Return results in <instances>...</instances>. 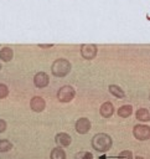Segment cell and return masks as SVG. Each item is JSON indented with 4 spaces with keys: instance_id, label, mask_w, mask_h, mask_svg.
Returning <instances> with one entry per match:
<instances>
[{
    "instance_id": "1",
    "label": "cell",
    "mask_w": 150,
    "mask_h": 159,
    "mask_svg": "<svg viewBox=\"0 0 150 159\" xmlns=\"http://www.w3.org/2000/svg\"><path fill=\"white\" fill-rule=\"evenodd\" d=\"M113 144L112 138L105 133H97L92 138V147L97 152H107Z\"/></svg>"
},
{
    "instance_id": "2",
    "label": "cell",
    "mask_w": 150,
    "mask_h": 159,
    "mask_svg": "<svg viewBox=\"0 0 150 159\" xmlns=\"http://www.w3.org/2000/svg\"><path fill=\"white\" fill-rule=\"evenodd\" d=\"M72 70L71 62L66 58H57L51 66V72L56 77H64L67 76Z\"/></svg>"
},
{
    "instance_id": "3",
    "label": "cell",
    "mask_w": 150,
    "mask_h": 159,
    "mask_svg": "<svg viewBox=\"0 0 150 159\" xmlns=\"http://www.w3.org/2000/svg\"><path fill=\"white\" fill-rule=\"evenodd\" d=\"M74 96H76L74 88H73L72 86H68V84L62 86V87L58 89V92H57V99H58L60 102H63V103L71 102V101L74 98Z\"/></svg>"
},
{
    "instance_id": "4",
    "label": "cell",
    "mask_w": 150,
    "mask_h": 159,
    "mask_svg": "<svg viewBox=\"0 0 150 159\" xmlns=\"http://www.w3.org/2000/svg\"><path fill=\"white\" fill-rule=\"evenodd\" d=\"M133 134L138 140L150 139V127L145 124H136L133 129Z\"/></svg>"
},
{
    "instance_id": "5",
    "label": "cell",
    "mask_w": 150,
    "mask_h": 159,
    "mask_svg": "<svg viewBox=\"0 0 150 159\" xmlns=\"http://www.w3.org/2000/svg\"><path fill=\"white\" fill-rule=\"evenodd\" d=\"M81 55L84 60H93L97 55V46L93 43H84L81 46Z\"/></svg>"
},
{
    "instance_id": "6",
    "label": "cell",
    "mask_w": 150,
    "mask_h": 159,
    "mask_svg": "<svg viewBox=\"0 0 150 159\" xmlns=\"http://www.w3.org/2000/svg\"><path fill=\"white\" fill-rule=\"evenodd\" d=\"M50 83V77L46 72H37L33 76V84L37 88H43Z\"/></svg>"
},
{
    "instance_id": "7",
    "label": "cell",
    "mask_w": 150,
    "mask_h": 159,
    "mask_svg": "<svg viewBox=\"0 0 150 159\" xmlns=\"http://www.w3.org/2000/svg\"><path fill=\"white\" fill-rule=\"evenodd\" d=\"M30 107H31V109H32L33 112L40 113V112H42V111L45 109L46 102H45V99H43L42 97L35 96V97H32L31 101H30Z\"/></svg>"
},
{
    "instance_id": "8",
    "label": "cell",
    "mask_w": 150,
    "mask_h": 159,
    "mask_svg": "<svg viewBox=\"0 0 150 159\" xmlns=\"http://www.w3.org/2000/svg\"><path fill=\"white\" fill-rule=\"evenodd\" d=\"M90 129V120L88 118H79L76 122V130L79 134H86Z\"/></svg>"
},
{
    "instance_id": "9",
    "label": "cell",
    "mask_w": 150,
    "mask_h": 159,
    "mask_svg": "<svg viewBox=\"0 0 150 159\" xmlns=\"http://www.w3.org/2000/svg\"><path fill=\"white\" fill-rule=\"evenodd\" d=\"M55 142L62 148V147H68L69 144H71V142H72V138H71V135L69 134H67V133H58L56 137H55Z\"/></svg>"
},
{
    "instance_id": "10",
    "label": "cell",
    "mask_w": 150,
    "mask_h": 159,
    "mask_svg": "<svg viewBox=\"0 0 150 159\" xmlns=\"http://www.w3.org/2000/svg\"><path fill=\"white\" fill-rule=\"evenodd\" d=\"M99 112H100V116H102V117L109 118V117L113 114V112H114V107H113V104H112L110 102H104V103L100 106Z\"/></svg>"
},
{
    "instance_id": "11",
    "label": "cell",
    "mask_w": 150,
    "mask_h": 159,
    "mask_svg": "<svg viewBox=\"0 0 150 159\" xmlns=\"http://www.w3.org/2000/svg\"><path fill=\"white\" fill-rule=\"evenodd\" d=\"M12 57H14V51H12V48H10V47H2V48L0 50V60H1V61L9 62V61L12 60Z\"/></svg>"
},
{
    "instance_id": "12",
    "label": "cell",
    "mask_w": 150,
    "mask_h": 159,
    "mask_svg": "<svg viewBox=\"0 0 150 159\" xmlns=\"http://www.w3.org/2000/svg\"><path fill=\"white\" fill-rule=\"evenodd\" d=\"M133 113V107L130 104H124L118 109V116L121 118H128Z\"/></svg>"
},
{
    "instance_id": "13",
    "label": "cell",
    "mask_w": 150,
    "mask_h": 159,
    "mask_svg": "<svg viewBox=\"0 0 150 159\" xmlns=\"http://www.w3.org/2000/svg\"><path fill=\"white\" fill-rule=\"evenodd\" d=\"M135 116H136V119H139V120H141V122H148V120H150V113H149V111H148L146 108H139V109L136 111Z\"/></svg>"
},
{
    "instance_id": "14",
    "label": "cell",
    "mask_w": 150,
    "mask_h": 159,
    "mask_svg": "<svg viewBox=\"0 0 150 159\" xmlns=\"http://www.w3.org/2000/svg\"><path fill=\"white\" fill-rule=\"evenodd\" d=\"M50 159H66V153L63 149H61V147L55 148L51 150Z\"/></svg>"
},
{
    "instance_id": "15",
    "label": "cell",
    "mask_w": 150,
    "mask_h": 159,
    "mask_svg": "<svg viewBox=\"0 0 150 159\" xmlns=\"http://www.w3.org/2000/svg\"><path fill=\"white\" fill-rule=\"evenodd\" d=\"M108 89H109V92H110L114 97H117V98H123V97L125 96L124 91H123L119 86H117V84H110Z\"/></svg>"
},
{
    "instance_id": "16",
    "label": "cell",
    "mask_w": 150,
    "mask_h": 159,
    "mask_svg": "<svg viewBox=\"0 0 150 159\" xmlns=\"http://www.w3.org/2000/svg\"><path fill=\"white\" fill-rule=\"evenodd\" d=\"M12 148V143L7 139H0V153L9 152Z\"/></svg>"
},
{
    "instance_id": "17",
    "label": "cell",
    "mask_w": 150,
    "mask_h": 159,
    "mask_svg": "<svg viewBox=\"0 0 150 159\" xmlns=\"http://www.w3.org/2000/svg\"><path fill=\"white\" fill-rule=\"evenodd\" d=\"M76 158L77 159H93V155L89 152H79L76 154Z\"/></svg>"
},
{
    "instance_id": "18",
    "label": "cell",
    "mask_w": 150,
    "mask_h": 159,
    "mask_svg": "<svg viewBox=\"0 0 150 159\" xmlns=\"http://www.w3.org/2000/svg\"><path fill=\"white\" fill-rule=\"evenodd\" d=\"M7 94H9V88H7V86L4 84V83H0V99L5 98Z\"/></svg>"
},
{
    "instance_id": "19",
    "label": "cell",
    "mask_w": 150,
    "mask_h": 159,
    "mask_svg": "<svg viewBox=\"0 0 150 159\" xmlns=\"http://www.w3.org/2000/svg\"><path fill=\"white\" fill-rule=\"evenodd\" d=\"M118 158H119V159H133V154H131L130 150H123V152L119 154Z\"/></svg>"
},
{
    "instance_id": "20",
    "label": "cell",
    "mask_w": 150,
    "mask_h": 159,
    "mask_svg": "<svg viewBox=\"0 0 150 159\" xmlns=\"http://www.w3.org/2000/svg\"><path fill=\"white\" fill-rule=\"evenodd\" d=\"M5 129H6V122L0 118V133L5 132Z\"/></svg>"
},
{
    "instance_id": "21",
    "label": "cell",
    "mask_w": 150,
    "mask_h": 159,
    "mask_svg": "<svg viewBox=\"0 0 150 159\" xmlns=\"http://www.w3.org/2000/svg\"><path fill=\"white\" fill-rule=\"evenodd\" d=\"M41 48H50V47H52V45H38Z\"/></svg>"
},
{
    "instance_id": "22",
    "label": "cell",
    "mask_w": 150,
    "mask_h": 159,
    "mask_svg": "<svg viewBox=\"0 0 150 159\" xmlns=\"http://www.w3.org/2000/svg\"><path fill=\"white\" fill-rule=\"evenodd\" d=\"M135 159H144V158H143V157H140V155H139V157H136V158H135Z\"/></svg>"
}]
</instances>
